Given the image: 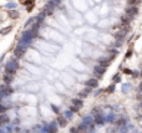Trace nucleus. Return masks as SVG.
I'll use <instances>...</instances> for the list:
<instances>
[{"label": "nucleus", "mask_w": 142, "mask_h": 133, "mask_svg": "<svg viewBox=\"0 0 142 133\" xmlns=\"http://www.w3.org/2000/svg\"><path fill=\"white\" fill-rule=\"evenodd\" d=\"M19 68V62L15 60V59H11L9 62H6L5 65V73H10V75H14Z\"/></svg>", "instance_id": "nucleus-1"}, {"label": "nucleus", "mask_w": 142, "mask_h": 133, "mask_svg": "<svg viewBox=\"0 0 142 133\" xmlns=\"http://www.w3.org/2000/svg\"><path fill=\"white\" fill-rule=\"evenodd\" d=\"M25 51H26V47L21 46V45H17L15 49H14V56H15V59H21L23 56L25 55Z\"/></svg>", "instance_id": "nucleus-2"}, {"label": "nucleus", "mask_w": 142, "mask_h": 133, "mask_svg": "<svg viewBox=\"0 0 142 133\" xmlns=\"http://www.w3.org/2000/svg\"><path fill=\"white\" fill-rule=\"evenodd\" d=\"M105 72H106V67H104V66H101L100 64L98 65H96L95 67H94V73L96 75V77H102V76L105 75Z\"/></svg>", "instance_id": "nucleus-3"}, {"label": "nucleus", "mask_w": 142, "mask_h": 133, "mask_svg": "<svg viewBox=\"0 0 142 133\" xmlns=\"http://www.w3.org/2000/svg\"><path fill=\"white\" fill-rule=\"evenodd\" d=\"M55 3L52 1V0H50V1H47V4L44 6V9H43V11L46 14V15H51L52 13H54V9H55Z\"/></svg>", "instance_id": "nucleus-4"}, {"label": "nucleus", "mask_w": 142, "mask_h": 133, "mask_svg": "<svg viewBox=\"0 0 142 133\" xmlns=\"http://www.w3.org/2000/svg\"><path fill=\"white\" fill-rule=\"evenodd\" d=\"M137 14H138V8H137V6H135V5H131V8L126 9V15H127V16H130L131 19H132V17H135Z\"/></svg>", "instance_id": "nucleus-5"}, {"label": "nucleus", "mask_w": 142, "mask_h": 133, "mask_svg": "<svg viewBox=\"0 0 142 133\" xmlns=\"http://www.w3.org/2000/svg\"><path fill=\"white\" fill-rule=\"evenodd\" d=\"M85 85L89 86V87H91V88H96V87L98 86V81H97L96 79H89V80L85 82Z\"/></svg>", "instance_id": "nucleus-6"}, {"label": "nucleus", "mask_w": 142, "mask_h": 133, "mask_svg": "<svg viewBox=\"0 0 142 133\" xmlns=\"http://www.w3.org/2000/svg\"><path fill=\"white\" fill-rule=\"evenodd\" d=\"M94 122H95L96 124H98V126H102L106 121H105V117H104V116H101V115H98V113H97V115L95 116V118H94Z\"/></svg>", "instance_id": "nucleus-7"}, {"label": "nucleus", "mask_w": 142, "mask_h": 133, "mask_svg": "<svg viewBox=\"0 0 142 133\" xmlns=\"http://www.w3.org/2000/svg\"><path fill=\"white\" fill-rule=\"evenodd\" d=\"M127 30H128V26H126L125 29H122V30L117 31V34H115V36L117 37V39H124V37L127 35Z\"/></svg>", "instance_id": "nucleus-8"}, {"label": "nucleus", "mask_w": 142, "mask_h": 133, "mask_svg": "<svg viewBox=\"0 0 142 133\" xmlns=\"http://www.w3.org/2000/svg\"><path fill=\"white\" fill-rule=\"evenodd\" d=\"M31 42H32V40L26 39V37H23V36H21V39H20V41H19V44L21 45V46H24V47L30 46V45H31Z\"/></svg>", "instance_id": "nucleus-9"}, {"label": "nucleus", "mask_w": 142, "mask_h": 133, "mask_svg": "<svg viewBox=\"0 0 142 133\" xmlns=\"http://www.w3.org/2000/svg\"><path fill=\"white\" fill-rule=\"evenodd\" d=\"M9 121H10V120H9V117H8L6 113H0V126L9 123Z\"/></svg>", "instance_id": "nucleus-10"}, {"label": "nucleus", "mask_w": 142, "mask_h": 133, "mask_svg": "<svg viewBox=\"0 0 142 133\" xmlns=\"http://www.w3.org/2000/svg\"><path fill=\"white\" fill-rule=\"evenodd\" d=\"M111 61H112V60H111L110 57H107V59H100V60H98V64H100L101 66H104V67H107V66L111 64Z\"/></svg>", "instance_id": "nucleus-11"}, {"label": "nucleus", "mask_w": 142, "mask_h": 133, "mask_svg": "<svg viewBox=\"0 0 142 133\" xmlns=\"http://www.w3.org/2000/svg\"><path fill=\"white\" fill-rule=\"evenodd\" d=\"M3 80H4L5 85H10V83L13 82V75H10V73H5V75L3 76Z\"/></svg>", "instance_id": "nucleus-12"}, {"label": "nucleus", "mask_w": 142, "mask_h": 133, "mask_svg": "<svg viewBox=\"0 0 142 133\" xmlns=\"http://www.w3.org/2000/svg\"><path fill=\"white\" fill-rule=\"evenodd\" d=\"M121 25H124V26H128V24H130V21H131V17L130 16H127V15H125V16H122L121 17Z\"/></svg>", "instance_id": "nucleus-13"}, {"label": "nucleus", "mask_w": 142, "mask_h": 133, "mask_svg": "<svg viewBox=\"0 0 142 133\" xmlns=\"http://www.w3.org/2000/svg\"><path fill=\"white\" fill-rule=\"evenodd\" d=\"M57 132V124L56 122H51L49 124V133H56Z\"/></svg>", "instance_id": "nucleus-14"}, {"label": "nucleus", "mask_w": 142, "mask_h": 133, "mask_svg": "<svg viewBox=\"0 0 142 133\" xmlns=\"http://www.w3.org/2000/svg\"><path fill=\"white\" fill-rule=\"evenodd\" d=\"M45 16H46V14L44 13V11H41L37 16H36V23H39L40 25H41V23L44 21V19H45Z\"/></svg>", "instance_id": "nucleus-15"}, {"label": "nucleus", "mask_w": 142, "mask_h": 133, "mask_svg": "<svg viewBox=\"0 0 142 133\" xmlns=\"http://www.w3.org/2000/svg\"><path fill=\"white\" fill-rule=\"evenodd\" d=\"M56 122L59 123V126H61V127H65V126L67 124V122H66V118H65V117H63V116L57 117V121H56Z\"/></svg>", "instance_id": "nucleus-16"}, {"label": "nucleus", "mask_w": 142, "mask_h": 133, "mask_svg": "<svg viewBox=\"0 0 142 133\" xmlns=\"http://www.w3.org/2000/svg\"><path fill=\"white\" fill-rule=\"evenodd\" d=\"M92 122H94V118H92L91 116H85V117L82 118V123H85V124H87V126H90Z\"/></svg>", "instance_id": "nucleus-17"}, {"label": "nucleus", "mask_w": 142, "mask_h": 133, "mask_svg": "<svg viewBox=\"0 0 142 133\" xmlns=\"http://www.w3.org/2000/svg\"><path fill=\"white\" fill-rule=\"evenodd\" d=\"M71 105H74V106H76V107H82V100H77V98H75V100H72L71 101Z\"/></svg>", "instance_id": "nucleus-18"}, {"label": "nucleus", "mask_w": 142, "mask_h": 133, "mask_svg": "<svg viewBox=\"0 0 142 133\" xmlns=\"http://www.w3.org/2000/svg\"><path fill=\"white\" fill-rule=\"evenodd\" d=\"M11 29H13V26H6V27H4V29L0 30V34H1V35H8V34L11 31Z\"/></svg>", "instance_id": "nucleus-19"}, {"label": "nucleus", "mask_w": 142, "mask_h": 133, "mask_svg": "<svg viewBox=\"0 0 142 133\" xmlns=\"http://www.w3.org/2000/svg\"><path fill=\"white\" fill-rule=\"evenodd\" d=\"M9 17H11V19H17V17H19V13H17L16 10H10V11H9Z\"/></svg>", "instance_id": "nucleus-20"}, {"label": "nucleus", "mask_w": 142, "mask_h": 133, "mask_svg": "<svg viewBox=\"0 0 142 133\" xmlns=\"http://www.w3.org/2000/svg\"><path fill=\"white\" fill-rule=\"evenodd\" d=\"M115 118H116V116L113 115V113H110V115L105 118V121L106 122H110V123H112V122H115Z\"/></svg>", "instance_id": "nucleus-21"}, {"label": "nucleus", "mask_w": 142, "mask_h": 133, "mask_svg": "<svg viewBox=\"0 0 142 133\" xmlns=\"http://www.w3.org/2000/svg\"><path fill=\"white\" fill-rule=\"evenodd\" d=\"M77 129H79V132H80V133H84L85 131H87V124L81 123V124L79 126V128H77Z\"/></svg>", "instance_id": "nucleus-22"}, {"label": "nucleus", "mask_w": 142, "mask_h": 133, "mask_svg": "<svg viewBox=\"0 0 142 133\" xmlns=\"http://www.w3.org/2000/svg\"><path fill=\"white\" fill-rule=\"evenodd\" d=\"M110 52H111V53H110V59H111V60H113V59L116 57V56L118 55V51H117V49H112Z\"/></svg>", "instance_id": "nucleus-23"}, {"label": "nucleus", "mask_w": 142, "mask_h": 133, "mask_svg": "<svg viewBox=\"0 0 142 133\" xmlns=\"http://www.w3.org/2000/svg\"><path fill=\"white\" fill-rule=\"evenodd\" d=\"M72 116H74V115H72V111H71V109L65 111V118H66V120H71Z\"/></svg>", "instance_id": "nucleus-24"}, {"label": "nucleus", "mask_w": 142, "mask_h": 133, "mask_svg": "<svg viewBox=\"0 0 142 133\" xmlns=\"http://www.w3.org/2000/svg\"><path fill=\"white\" fill-rule=\"evenodd\" d=\"M131 88V83H125V85H122V92L124 93H127V91Z\"/></svg>", "instance_id": "nucleus-25"}, {"label": "nucleus", "mask_w": 142, "mask_h": 133, "mask_svg": "<svg viewBox=\"0 0 142 133\" xmlns=\"http://www.w3.org/2000/svg\"><path fill=\"white\" fill-rule=\"evenodd\" d=\"M35 21H36V17H30L29 20L25 23V26H30V25H32Z\"/></svg>", "instance_id": "nucleus-26"}, {"label": "nucleus", "mask_w": 142, "mask_h": 133, "mask_svg": "<svg viewBox=\"0 0 142 133\" xmlns=\"http://www.w3.org/2000/svg\"><path fill=\"white\" fill-rule=\"evenodd\" d=\"M122 44H124V39H117V41H116V44H115V47L118 49L120 46H122Z\"/></svg>", "instance_id": "nucleus-27"}, {"label": "nucleus", "mask_w": 142, "mask_h": 133, "mask_svg": "<svg viewBox=\"0 0 142 133\" xmlns=\"http://www.w3.org/2000/svg\"><path fill=\"white\" fill-rule=\"evenodd\" d=\"M112 81H113L115 83H117V82H121V77H120V73H116V75L113 76Z\"/></svg>", "instance_id": "nucleus-28"}, {"label": "nucleus", "mask_w": 142, "mask_h": 133, "mask_svg": "<svg viewBox=\"0 0 142 133\" xmlns=\"http://www.w3.org/2000/svg\"><path fill=\"white\" fill-rule=\"evenodd\" d=\"M105 91H106L107 93H112V92L115 91V83H113V85H110V86H109Z\"/></svg>", "instance_id": "nucleus-29"}, {"label": "nucleus", "mask_w": 142, "mask_h": 133, "mask_svg": "<svg viewBox=\"0 0 142 133\" xmlns=\"http://www.w3.org/2000/svg\"><path fill=\"white\" fill-rule=\"evenodd\" d=\"M117 124L121 126V127H122V126H126V120H125V118H120V120L117 121Z\"/></svg>", "instance_id": "nucleus-30"}, {"label": "nucleus", "mask_w": 142, "mask_h": 133, "mask_svg": "<svg viewBox=\"0 0 142 133\" xmlns=\"http://www.w3.org/2000/svg\"><path fill=\"white\" fill-rule=\"evenodd\" d=\"M6 8H8V9H15V8H16V3L10 1V3H8V4H6Z\"/></svg>", "instance_id": "nucleus-31"}, {"label": "nucleus", "mask_w": 142, "mask_h": 133, "mask_svg": "<svg viewBox=\"0 0 142 133\" xmlns=\"http://www.w3.org/2000/svg\"><path fill=\"white\" fill-rule=\"evenodd\" d=\"M132 55H133V51L130 49V50H127V52H126V55H125V57H126V59H130Z\"/></svg>", "instance_id": "nucleus-32"}, {"label": "nucleus", "mask_w": 142, "mask_h": 133, "mask_svg": "<svg viewBox=\"0 0 142 133\" xmlns=\"http://www.w3.org/2000/svg\"><path fill=\"white\" fill-rule=\"evenodd\" d=\"M41 132H43V133H49V126H46V124H43Z\"/></svg>", "instance_id": "nucleus-33"}, {"label": "nucleus", "mask_w": 142, "mask_h": 133, "mask_svg": "<svg viewBox=\"0 0 142 133\" xmlns=\"http://www.w3.org/2000/svg\"><path fill=\"white\" fill-rule=\"evenodd\" d=\"M35 3V0H25V3H23V5H31Z\"/></svg>", "instance_id": "nucleus-34"}, {"label": "nucleus", "mask_w": 142, "mask_h": 133, "mask_svg": "<svg viewBox=\"0 0 142 133\" xmlns=\"http://www.w3.org/2000/svg\"><path fill=\"white\" fill-rule=\"evenodd\" d=\"M87 132H89V133H94V132H95L94 126H91V124H90V126H87Z\"/></svg>", "instance_id": "nucleus-35"}, {"label": "nucleus", "mask_w": 142, "mask_h": 133, "mask_svg": "<svg viewBox=\"0 0 142 133\" xmlns=\"http://www.w3.org/2000/svg\"><path fill=\"white\" fill-rule=\"evenodd\" d=\"M5 112H6V107L0 103V113H5Z\"/></svg>", "instance_id": "nucleus-36"}, {"label": "nucleus", "mask_w": 142, "mask_h": 133, "mask_svg": "<svg viewBox=\"0 0 142 133\" xmlns=\"http://www.w3.org/2000/svg\"><path fill=\"white\" fill-rule=\"evenodd\" d=\"M70 109H71L72 112H77V111H79L80 108H79V107H76V106H74V105H71V107H70Z\"/></svg>", "instance_id": "nucleus-37"}, {"label": "nucleus", "mask_w": 142, "mask_h": 133, "mask_svg": "<svg viewBox=\"0 0 142 133\" xmlns=\"http://www.w3.org/2000/svg\"><path fill=\"white\" fill-rule=\"evenodd\" d=\"M51 108H52V111H54L55 113H59V108H57L55 105H51Z\"/></svg>", "instance_id": "nucleus-38"}, {"label": "nucleus", "mask_w": 142, "mask_h": 133, "mask_svg": "<svg viewBox=\"0 0 142 133\" xmlns=\"http://www.w3.org/2000/svg\"><path fill=\"white\" fill-rule=\"evenodd\" d=\"M120 133H127V128H126L125 126H122V128H121V131H120Z\"/></svg>", "instance_id": "nucleus-39"}, {"label": "nucleus", "mask_w": 142, "mask_h": 133, "mask_svg": "<svg viewBox=\"0 0 142 133\" xmlns=\"http://www.w3.org/2000/svg\"><path fill=\"white\" fill-rule=\"evenodd\" d=\"M34 6H35V3H34V4H31V5H29V6H28V9H26V10H28V11H31V10H32V9H34Z\"/></svg>", "instance_id": "nucleus-40"}, {"label": "nucleus", "mask_w": 142, "mask_h": 133, "mask_svg": "<svg viewBox=\"0 0 142 133\" xmlns=\"http://www.w3.org/2000/svg\"><path fill=\"white\" fill-rule=\"evenodd\" d=\"M124 72H125L126 75H131V73H132V71H131V70H128V68H125V70H124Z\"/></svg>", "instance_id": "nucleus-41"}, {"label": "nucleus", "mask_w": 142, "mask_h": 133, "mask_svg": "<svg viewBox=\"0 0 142 133\" xmlns=\"http://www.w3.org/2000/svg\"><path fill=\"white\" fill-rule=\"evenodd\" d=\"M91 90H92V88H91V87H89V86H86V88H85V91H84V92H85V93H86V94H87V93H89V92H90V91H91Z\"/></svg>", "instance_id": "nucleus-42"}, {"label": "nucleus", "mask_w": 142, "mask_h": 133, "mask_svg": "<svg viewBox=\"0 0 142 133\" xmlns=\"http://www.w3.org/2000/svg\"><path fill=\"white\" fill-rule=\"evenodd\" d=\"M70 132H71V133H80L77 128H71V131H70Z\"/></svg>", "instance_id": "nucleus-43"}, {"label": "nucleus", "mask_w": 142, "mask_h": 133, "mask_svg": "<svg viewBox=\"0 0 142 133\" xmlns=\"http://www.w3.org/2000/svg\"><path fill=\"white\" fill-rule=\"evenodd\" d=\"M52 1L55 3V5H60V4H61V0H52Z\"/></svg>", "instance_id": "nucleus-44"}, {"label": "nucleus", "mask_w": 142, "mask_h": 133, "mask_svg": "<svg viewBox=\"0 0 142 133\" xmlns=\"http://www.w3.org/2000/svg\"><path fill=\"white\" fill-rule=\"evenodd\" d=\"M132 76H133V77H137V76H138L137 71H133V72H132Z\"/></svg>", "instance_id": "nucleus-45"}, {"label": "nucleus", "mask_w": 142, "mask_h": 133, "mask_svg": "<svg viewBox=\"0 0 142 133\" xmlns=\"http://www.w3.org/2000/svg\"><path fill=\"white\" fill-rule=\"evenodd\" d=\"M140 91H142V82L140 83Z\"/></svg>", "instance_id": "nucleus-46"}, {"label": "nucleus", "mask_w": 142, "mask_h": 133, "mask_svg": "<svg viewBox=\"0 0 142 133\" xmlns=\"http://www.w3.org/2000/svg\"><path fill=\"white\" fill-rule=\"evenodd\" d=\"M0 133H6V132H5L4 129H0Z\"/></svg>", "instance_id": "nucleus-47"}, {"label": "nucleus", "mask_w": 142, "mask_h": 133, "mask_svg": "<svg viewBox=\"0 0 142 133\" xmlns=\"http://www.w3.org/2000/svg\"><path fill=\"white\" fill-rule=\"evenodd\" d=\"M140 75H141V76H142V71H141V72H140Z\"/></svg>", "instance_id": "nucleus-48"}]
</instances>
